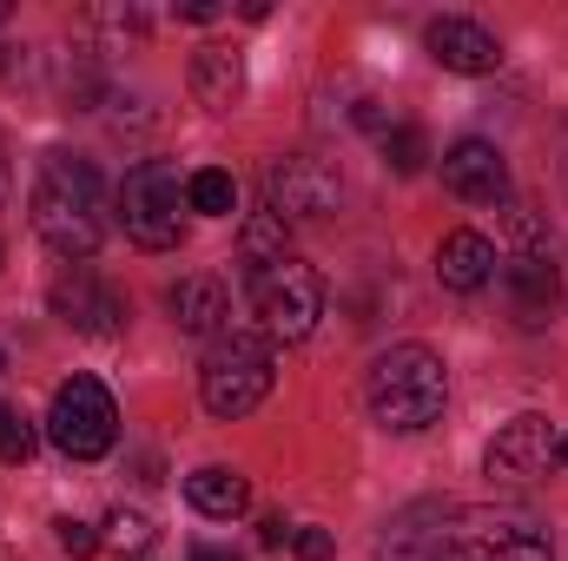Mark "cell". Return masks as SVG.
I'll return each instance as SVG.
<instances>
[{
    "mask_svg": "<svg viewBox=\"0 0 568 561\" xmlns=\"http://www.w3.org/2000/svg\"><path fill=\"white\" fill-rule=\"evenodd\" d=\"M245 272H258V265H278V258H291V225L284 218H272V212H258V218H245Z\"/></svg>",
    "mask_w": 568,
    "mask_h": 561,
    "instance_id": "19",
    "label": "cell"
},
{
    "mask_svg": "<svg viewBox=\"0 0 568 561\" xmlns=\"http://www.w3.org/2000/svg\"><path fill=\"white\" fill-rule=\"evenodd\" d=\"M53 310L87 337H120L126 330V297L106 278H93V272H73V278L53 284Z\"/></svg>",
    "mask_w": 568,
    "mask_h": 561,
    "instance_id": "12",
    "label": "cell"
},
{
    "mask_svg": "<svg viewBox=\"0 0 568 561\" xmlns=\"http://www.w3.org/2000/svg\"><path fill=\"white\" fill-rule=\"evenodd\" d=\"M53 542H60L73 561L100 555V529H93V522H73V516H67V522H53Z\"/></svg>",
    "mask_w": 568,
    "mask_h": 561,
    "instance_id": "23",
    "label": "cell"
},
{
    "mask_svg": "<svg viewBox=\"0 0 568 561\" xmlns=\"http://www.w3.org/2000/svg\"><path fill=\"white\" fill-rule=\"evenodd\" d=\"M503 225H509V238H523V252H536V245H542V218H536L529 205L503 198Z\"/></svg>",
    "mask_w": 568,
    "mask_h": 561,
    "instance_id": "24",
    "label": "cell"
},
{
    "mask_svg": "<svg viewBox=\"0 0 568 561\" xmlns=\"http://www.w3.org/2000/svg\"><path fill=\"white\" fill-rule=\"evenodd\" d=\"M100 542H113V549L140 555V549H152V522H145L140 509H120V516L106 522V536H100Z\"/></svg>",
    "mask_w": 568,
    "mask_h": 561,
    "instance_id": "22",
    "label": "cell"
},
{
    "mask_svg": "<svg viewBox=\"0 0 568 561\" xmlns=\"http://www.w3.org/2000/svg\"><path fill=\"white\" fill-rule=\"evenodd\" d=\"M424 159H429L424 126H390V133H384V165H390L397 178H417V172H424Z\"/></svg>",
    "mask_w": 568,
    "mask_h": 561,
    "instance_id": "20",
    "label": "cell"
},
{
    "mask_svg": "<svg viewBox=\"0 0 568 561\" xmlns=\"http://www.w3.org/2000/svg\"><path fill=\"white\" fill-rule=\"evenodd\" d=\"M443 185L469 205H503L509 198V159L489 140H456L443 152Z\"/></svg>",
    "mask_w": 568,
    "mask_h": 561,
    "instance_id": "11",
    "label": "cell"
},
{
    "mask_svg": "<svg viewBox=\"0 0 568 561\" xmlns=\"http://www.w3.org/2000/svg\"><path fill=\"white\" fill-rule=\"evenodd\" d=\"M436 561H556V542L529 509H449Z\"/></svg>",
    "mask_w": 568,
    "mask_h": 561,
    "instance_id": "4",
    "label": "cell"
},
{
    "mask_svg": "<svg viewBox=\"0 0 568 561\" xmlns=\"http://www.w3.org/2000/svg\"><path fill=\"white\" fill-rule=\"evenodd\" d=\"M33 232L60 258H93L106 245V192L93 159L80 152H47L33 178Z\"/></svg>",
    "mask_w": 568,
    "mask_h": 561,
    "instance_id": "1",
    "label": "cell"
},
{
    "mask_svg": "<svg viewBox=\"0 0 568 561\" xmlns=\"http://www.w3.org/2000/svg\"><path fill=\"white\" fill-rule=\"evenodd\" d=\"M7 192H13V165H7V140H0V205H7Z\"/></svg>",
    "mask_w": 568,
    "mask_h": 561,
    "instance_id": "28",
    "label": "cell"
},
{
    "mask_svg": "<svg viewBox=\"0 0 568 561\" xmlns=\"http://www.w3.org/2000/svg\"><path fill=\"white\" fill-rule=\"evenodd\" d=\"M291 549H297V561H331L337 555V536L331 529H291Z\"/></svg>",
    "mask_w": 568,
    "mask_h": 561,
    "instance_id": "25",
    "label": "cell"
},
{
    "mask_svg": "<svg viewBox=\"0 0 568 561\" xmlns=\"http://www.w3.org/2000/svg\"><path fill=\"white\" fill-rule=\"evenodd\" d=\"M179 20H199L205 27V20H219V0H179Z\"/></svg>",
    "mask_w": 568,
    "mask_h": 561,
    "instance_id": "27",
    "label": "cell"
},
{
    "mask_svg": "<svg viewBox=\"0 0 568 561\" xmlns=\"http://www.w3.org/2000/svg\"><path fill=\"white\" fill-rule=\"evenodd\" d=\"M556 462H568V429H556Z\"/></svg>",
    "mask_w": 568,
    "mask_h": 561,
    "instance_id": "30",
    "label": "cell"
},
{
    "mask_svg": "<svg viewBox=\"0 0 568 561\" xmlns=\"http://www.w3.org/2000/svg\"><path fill=\"white\" fill-rule=\"evenodd\" d=\"M165 304H172V324H179L185 337H219V330H225V317H232L225 284H219V278H179Z\"/></svg>",
    "mask_w": 568,
    "mask_h": 561,
    "instance_id": "16",
    "label": "cell"
},
{
    "mask_svg": "<svg viewBox=\"0 0 568 561\" xmlns=\"http://www.w3.org/2000/svg\"><path fill=\"white\" fill-rule=\"evenodd\" d=\"M185 212H192L185 185H179V172L165 159H145L120 178V225H126V238L140 252H172L185 238Z\"/></svg>",
    "mask_w": 568,
    "mask_h": 561,
    "instance_id": "5",
    "label": "cell"
},
{
    "mask_svg": "<svg viewBox=\"0 0 568 561\" xmlns=\"http://www.w3.org/2000/svg\"><path fill=\"white\" fill-rule=\"evenodd\" d=\"M192 561H245V555H232V549H192Z\"/></svg>",
    "mask_w": 568,
    "mask_h": 561,
    "instance_id": "29",
    "label": "cell"
},
{
    "mask_svg": "<svg viewBox=\"0 0 568 561\" xmlns=\"http://www.w3.org/2000/svg\"><path fill=\"white\" fill-rule=\"evenodd\" d=\"M185 205L205 212V218H232V212H239V178H232L225 165H205V172L185 178Z\"/></svg>",
    "mask_w": 568,
    "mask_h": 561,
    "instance_id": "18",
    "label": "cell"
},
{
    "mask_svg": "<svg viewBox=\"0 0 568 561\" xmlns=\"http://www.w3.org/2000/svg\"><path fill=\"white\" fill-rule=\"evenodd\" d=\"M272 377H278V357L265 330H219L199 370V397L219 422H239L272 397Z\"/></svg>",
    "mask_w": 568,
    "mask_h": 561,
    "instance_id": "3",
    "label": "cell"
},
{
    "mask_svg": "<svg viewBox=\"0 0 568 561\" xmlns=\"http://www.w3.org/2000/svg\"><path fill=\"white\" fill-rule=\"evenodd\" d=\"M0 20H7V0H0Z\"/></svg>",
    "mask_w": 568,
    "mask_h": 561,
    "instance_id": "31",
    "label": "cell"
},
{
    "mask_svg": "<svg viewBox=\"0 0 568 561\" xmlns=\"http://www.w3.org/2000/svg\"><path fill=\"white\" fill-rule=\"evenodd\" d=\"M245 284H252V310H258V324H265L272 344H304L317 330V317H324V278L304 258L258 265V272H245Z\"/></svg>",
    "mask_w": 568,
    "mask_h": 561,
    "instance_id": "6",
    "label": "cell"
},
{
    "mask_svg": "<svg viewBox=\"0 0 568 561\" xmlns=\"http://www.w3.org/2000/svg\"><path fill=\"white\" fill-rule=\"evenodd\" d=\"M436 278H443V290H483V284L496 278V245L483 238V232H449L443 245H436Z\"/></svg>",
    "mask_w": 568,
    "mask_h": 561,
    "instance_id": "14",
    "label": "cell"
},
{
    "mask_svg": "<svg viewBox=\"0 0 568 561\" xmlns=\"http://www.w3.org/2000/svg\"><path fill=\"white\" fill-rule=\"evenodd\" d=\"M185 502L199 509V516H212V522H232V516H245L252 509V482L239 476V469H192L185 476Z\"/></svg>",
    "mask_w": 568,
    "mask_h": 561,
    "instance_id": "17",
    "label": "cell"
},
{
    "mask_svg": "<svg viewBox=\"0 0 568 561\" xmlns=\"http://www.w3.org/2000/svg\"><path fill=\"white\" fill-rule=\"evenodd\" d=\"M258 542H265V549H284V542H291V522H284V516H265V522H258Z\"/></svg>",
    "mask_w": 568,
    "mask_h": 561,
    "instance_id": "26",
    "label": "cell"
},
{
    "mask_svg": "<svg viewBox=\"0 0 568 561\" xmlns=\"http://www.w3.org/2000/svg\"><path fill=\"white\" fill-rule=\"evenodd\" d=\"M496 290H503V304L523 330H542L562 304V272L542 252H516V258H496Z\"/></svg>",
    "mask_w": 568,
    "mask_h": 561,
    "instance_id": "9",
    "label": "cell"
},
{
    "mask_svg": "<svg viewBox=\"0 0 568 561\" xmlns=\"http://www.w3.org/2000/svg\"><path fill=\"white\" fill-rule=\"evenodd\" d=\"M337 165L317 152H284L265 165V212L284 225H317L324 212H337Z\"/></svg>",
    "mask_w": 568,
    "mask_h": 561,
    "instance_id": "8",
    "label": "cell"
},
{
    "mask_svg": "<svg viewBox=\"0 0 568 561\" xmlns=\"http://www.w3.org/2000/svg\"><path fill=\"white\" fill-rule=\"evenodd\" d=\"M429 60L436 67H449V73H496L503 67V47H496V33L483 27V20H463V13H443V20H429L424 33Z\"/></svg>",
    "mask_w": 568,
    "mask_h": 561,
    "instance_id": "13",
    "label": "cell"
},
{
    "mask_svg": "<svg viewBox=\"0 0 568 561\" xmlns=\"http://www.w3.org/2000/svg\"><path fill=\"white\" fill-rule=\"evenodd\" d=\"M364 404L390 436H417L449 404V370L429 344H390L364 377Z\"/></svg>",
    "mask_w": 568,
    "mask_h": 561,
    "instance_id": "2",
    "label": "cell"
},
{
    "mask_svg": "<svg viewBox=\"0 0 568 561\" xmlns=\"http://www.w3.org/2000/svg\"><path fill=\"white\" fill-rule=\"evenodd\" d=\"M0 462H13V469L33 462V422L20 410H7V404H0Z\"/></svg>",
    "mask_w": 568,
    "mask_h": 561,
    "instance_id": "21",
    "label": "cell"
},
{
    "mask_svg": "<svg viewBox=\"0 0 568 561\" xmlns=\"http://www.w3.org/2000/svg\"><path fill=\"white\" fill-rule=\"evenodd\" d=\"M483 469H489L496 482H536V476H549V469H556V422L549 417L503 422L496 442H489V456H483Z\"/></svg>",
    "mask_w": 568,
    "mask_h": 561,
    "instance_id": "10",
    "label": "cell"
},
{
    "mask_svg": "<svg viewBox=\"0 0 568 561\" xmlns=\"http://www.w3.org/2000/svg\"><path fill=\"white\" fill-rule=\"evenodd\" d=\"M192 93L205 113H232L245 100V60L232 47H199L192 53Z\"/></svg>",
    "mask_w": 568,
    "mask_h": 561,
    "instance_id": "15",
    "label": "cell"
},
{
    "mask_svg": "<svg viewBox=\"0 0 568 561\" xmlns=\"http://www.w3.org/2000/svg\"><path fill=\"white\" fill-rule=\"evenodd\" d=\"M0 370H7V357H0Z\"/></svg>",
    "mask_w": 568,
    "mask_h": 561,
    "instance_id": "32",
    "label": "cell"
},
{
    "mask_svg": "<svg viewBox=\"0 0 568 561\" xmlns=\"http://www.w3.org/2000/svg\"><path fill=\"white\" fill-rule=\"evenodd\" d=\"M47 436L60 456L73 462H100L120 436V410H113V390L100 377H67L53 390V410H47Z\"/></svg>",
    "mask_w": 568,
    "mask_h": 561,
    "instance_id": "7",
    "label": "cell"
}]
</instances>
